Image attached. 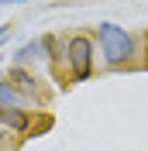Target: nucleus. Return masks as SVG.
I'll return each mask as SVG.
<instances>
[{"label":"nucleus","instance_id":"1","mask_svg":"<svg viewBox=\"0 0 148 151\" xmlns=\"http://www.w3.org/2000/svg\"><path fill=\"white\" fill-rule=\"evenodd\" d=\"M96 48H100L103 62L110 69H124L134 58V38H131V31H124L114 21H100L96 24Z\"/></svg>","mask_w":148,"mask_h":151},{"label":"nucleus","instance_id":"2","mask_svg":"<svg viewBox=\"0 0 148 151\" xmlns=\"http://www.w3.org/2000/svg\"><path fill=\"white\" fill-rule=\"evenodd\" d=\"M65 69L73 83H86L96 69V41L90 35H73L65 38Z\"/></svg>","mask_w":148,"mask_h":151},{"label":"nucleus","instance_id":"3","mask_svg":"<svg viewBox=\"0 0 148 151\" xmlns=\"http://www.w3.org/2000/svg\"><path fill=\"white\" fill-rule=\"evenodd\" d=\"M7 83L14 86L28 103H45V89H41V83H38V76L28 72L24 65H10L7 69Z\"/></svg>","mask_w":148,"mask_h":151},{"label":"nucleus","instance_id":"4","mask_svg":"<svg viewBox=\"0 0 148 151\" xmlns=\"http://www.w3.org/2000/svg\"><path fill=\"white\" fill-rule=\"evenodd\" d=\"M35 127V117L21 106H0V131H14L17 137H28Z\"/></svg>","mask_w":148,"mask_h":151},{"label":"nucleus","instance_id":"5","mask_svg":"<svg viewBox=\"0 0 148 151\" xmlns=\"http://www.w3.org/2000/svg\"><path fill=\"white\" fill-rule=\"evenodd\" d=\"M41 55H45V38H31L28 45H21L17 52H14V65H24V62L41 58Z\"/></svg>","mask_w":148,"mask_h":151},{"label":"nucleus","instance_id":"6","mask_svg":"<svg viewBox=\"0 0 148 151\" xmlns=\"http://www.w3.org/2000/svg\"><path fill=\"white\" fill-rule=\"evenodd\" d=\"M24 103H28V100H24L7 79H0V106H24Z\"/></svg>","mask_w":148,"mask_h":151},{"label":"nucleus","instance_id":"7","mask_svg":"<svg viewBox=\"0 0 148 151\" xmlns=\"http://www.w3.org/2000/svg\"><path fill=\"white\" fill-rule=\"evenodd\" d=\"M7 38H10V24H7V28H0V45H4Z\"/></svg>","mask_w":148,"mask_h":151},{"label":"nucleus","instance_id":"8","mask_svg":"<svg viewBox=\"0 0 148 151\" xmlns=\"http://www.w3.org/2000/svg\"><path fill=\"white\" fill-rule=\"evenodd\" d=\"M141 65L148 69V35H145V62H141Z\"/></svg>","mask_w":148,"mask_h":151},{"label":"nucleus","instance_id":"9","mask_svg":"<svg viewBox=\"0 0 148 151\" xmlns=\"http://www.w3.org/2000/svg\"><path fill=\"white\" fill-rule=\"evenodd\" d=\"M4 4H28V0H0V7H4Z\"/></svg>","mask_w":148,"mask_h":151},{"label":"nucleus","instance_id":"10","mask_svg":"<svg viewBox=\"0 0 148 151\" xmlns=\"http://www.w3.org/2000/svg\"><path fill=\"white\" fill-rule=\"evenodd\" d=\"M4 137H7V131H0V141H4Z\"/></svg>","mask_w":148,"mask_h":151}]
</instances>
